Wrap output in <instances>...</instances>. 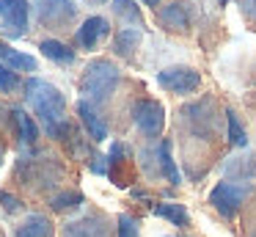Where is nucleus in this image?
<instances>
[{
    "label": "nucleus",
    "instance_id": "obj_15",
    "mask_svg": "<svg viewBox=\"0 0 256 237\" xmlns=\"http://www.w3.org/2000/svg\"><path fill=\"white\" fill-rule=\"evenodd\" d=\"M0 64L12 66V69H25V72H36V58L28 53L12 50L8 44H0Z\"/></svg>",
    "mask_w": 256,
    "mask_h": 237
},
{
    "label": "nucleus",
    "instance_id": "obj_29",
    "mask_svg": "<svg viewBox=\"0 0 256 237\" xmlns=\"http://www.w3.org/2000/svg\"><path fill=\"white\" fill-rule=\"evenodd\" d=\"M218 3H220V6H226V3H228V0H218Z\"/></svg>",
    "mask_w": 256,
    "mask_h": 237
},
{
    "label": "nucleus",
    "instance_id": "obj_2",
    "mask_svg": "<svg viewBox=\"0 0 256 237\" xmlns=\"http://www.w3.org/2000/svg\"><path fill=\"white\" fill-rule=\"evenodd\" d=\"M118 77H122V72H118L116 64H110V61H105V58H96L86 66L80 88H83L86 99L96 105V102H105L113 94V88L118 86Z\"/></svg>",
    "mask_w": 256,
    "mask_h": 237
},
{
    "label": "nucleus",
    "instance_id": "obj_8",
    "mask_svg": "<svg viewBox=\"0 0 256 237\" xmlns=\"http://www.w3.org/2000/svg\"><path fill=\"white\" fill-rule=\"evenodd\" d=\"M34 11L47 25H61L78 14V6L74 0H34Z\"/></svg>",
    "mask_w": 256,
    "mask_h": 237
},
{
    "label": "nucleus",
    "instance_id": "obj_4",
    "mask_svg": "<svg viewBox=\"0 0 256 237\" xmlns=\"http://www.w3.org/2000/svg\"><path fill=\"white\" fill-rule=\"evenodd\" d=\"M157 83L166 88L168 94H193L201 86V75L193 66H168V69L157 72Z\"/></svg>",
    "mask_w": 256,
    "mask_h": 237
},
{
    "label": "nucleus",
    "instance_id": "obj_23",
    "mask_svg": "<svg viewBox=\"0 0 256 237\" xmlns=\"http://www.w3.org/2000/svg\"><path fill=\"white\" fill-rule=\"evenodd\" d=\"M17 86H20V80H17V75H14V69L6 66V64H0V91L8 94V91H14Z\"/></svg>",
    "mask_w": 256,
    "mask_h": 237
},
{
    "label": "nucleus",
    "instance_id": "obj_26",
    "mask_svg": "<svg viewBox=\"0 0 256 237\" xmlns=\"http://www.w3.org/2000/svg\"><path fill=\"white\" fill-rule=\"evenodd\" d=\"M240 3H242V14L256 22V0H240Z\"/></svg>",
    "mask_w": 256,
    "mask_h": 237
},
{
    "label": "nucleus",
    "instance_id": "obj_12",
    "mask_svg": "<svg viewBox=\"0 0 256 237\" xmlns=\"http://www.w3.org/2000/svg\"><path fill=\"white\" fill-rule=\"evenodd\" d=\"M78 113H80L83 127L88 130V138H94V141H105V138H108V124L100 119V113H96L86 99H83V102H78Z\"/></svg>",
    "mask_w": 256,
    "mask_h": 237
},
{
    "label": "nucleus",
    "instance_id": "obj_27",
    "mask_svg": "<svg viewBox=\"0 0 256 237\" xmlns=\"http://www.w3.org/2000/svg\"><path fill=\"white\" fill-rule=\"evenodd\" d=\"M146 6H152V9H154V6H160V0H144Z\"/></svg>",
    "mask_w": 256,
    "mask_h": 237
},
{
    "label": "nucleus",
    "instance_id": "obj_11",
    "mask_svg": "<svg viewBox=\"0 0 256 237\" xmlns=\"http://www.w3.org/2000/svg\"><path fill=\"white\" fill-rule=\"evenodd\" d=\"M52 234H56V229H52L50 218H44L42 212L22 218V223L14 229V237H52Z\"/></svg>",
    "mask_w": 256,
    "mask_h": 237
},
{
    "label": "nucleus",
    "instance_id": "obj_3",
    "mask_svg": "<svg viewBox=\"0 0 256 237\" xmlns=\"http://www.w3.org/2000/svg\"><path fill=\"white\" fill-rule=\"evenodd\" d=\"M254 193L250 182H237V179H223L210 190V204L223 215V218H234L242 201Z\"/></svg>",
    "mask_w": 256,
    "mask_h": 237
},
{
    "label": "nucleus",
    "instance_id": "obj_24",
    "mask_svg": "<svg viewBox=\"0 0 256 237\" xmlns=\"http://www.w3.org/2000/svg\"><path fill=\"white\" fill-rule=\"evenodd\" d=\"M118 237H140L138 223H135L130 215H122V218H118Z\"/></svg>",
    "mask_w": 256,
    "mask_h": 237
},
{
    "label": "nucleus",
    "instance_id": "obj_17",
    "mask_svg": "<svg viewBox=\"0 0 256 237\" xmlns=\"http://www.w3.org/2000/svg\"><path fill=\"white\" fill-rule=\"evenodd\" d=\"M39 50L44 53V58L56 61V64H74V50L66 47L64 42H56V39H44V42L39 44Z\"/></svg>",
    "mask_w": 256,
    "mask_h": 237
},
{
    "label": "nucleus",
    "instance_id": "obj_13",
    "mask_svg": "<svg viewBox=\"0 0 256 237\" xmlns=\"http://www.w3.org/2000/svg\"><path fill=\"white\" fill-rule=\"evenodd\" d=\"M254 171H256V160L250 157V154H245V157H228L226 163H223V174H226V179L250 182Z\"/></svg>",
    "mask_w": 256,
    "mask_h": 237
},
{
    "label": "nucleus",
    "instance_id": "obj_28",
    "mask_svg": "<svg viewBox=\"0 0 256 237\" xmlns=\"http://www.w3.org/2000/svg\"><path fill=\"white\" fill-rule=\"evenodd\" d=\"M86 3H91V6H102V3H108V0H86Z\"/></svg>",
    "mask_w": 256,
    "mask_h": 237
},
{
    "label": "nucleus",
    "instance_id": "obj_5",
    "mask_svg": "<svg viewBox=\"0 0 256 237\" xmlns=\"http://www.w3.org/2000/svg\"><path fill=\"white\" fill-rule=\"evenodd\" d=\"M132 121L144 135L154 138L166 127V108L157 99H140V102L132 105Z\"/></svg>",
    "mask_w": 256,
    "mask_h": 237
},
{
    "label": "nucleus",
    "instance_id": "obj_1",
    "mask_svg": "<svg viewBox=\"0 0 256 237\" xmlns=\"http://www.w3.org/2000/svg\"><path fill=\"white\" fill-rule=\"evenodd\" d=\"M25 97H28L30 108L36 110L39 121L44 124V132L50 138H64L69 130L66 124V97L58 91L56 86L44 80H28L25 83Z\"/></svg>",
    "mask_w": 256,
    "mask_h": 237
},
{
    "label": "nucleus",
    "instance_id": "obj_10",
    "mask_svg": "<svg viewBox=\"0 0 256 237\" xmlns=\"http://www.w3.org/2000/svg\"><path fill=\"white\" fill-rule=\"evenodd\" d=\"M64 237H108V226L100 215H86L80 220L66 223Z\"/></svg>",
    "mask_w": 256,
    "mask_h": 237
},
{
    "label": "nucleus",
    "instance_id": "obj_20",
    "mask_svg": "<svg viewBox=\"0 0 256 237\" xmlns=\"http://www.w3.org/2000/svg\"><path fill=\"white\" fill-rule=\"evenodd\" d=\"M226 135H228V143L237 149L248 146V132H245V127L240 124V116L234 113V110H226Z\"/></svg>",
    "mask_w": 256,
    "mask_h": 237
},
{
    "label": "nucleus",
    "instance_id": "obj_6",
    "mask_svg": "<svg viewBox=\"0 0 256 237\" xmlns=\"http://www.w3.org/2000/svg\"><path fill=\"white\" fill-rule=\"evenodd\" d=\"M157 22H160L166 31L184 33L190 28V22H193V9H190L188 0H174V3L160 6V11H157Z\"/></svg>",
    "mask_w": 256,
    "mask_h": 237
},
{
    "label": "nucleus",
    "instance_id": "obj_31",
    "mask_svg": "<svg viewBox=\"0 0 256 237\" xmlns=\"http://www.w3.org/2000/svg\"><path fill=\"white\" fill-rule=\"evenodd\" d=\"M0 3H3V0H0Z\"/></svg>",
    "mask_w": 256,
    "mask_h": 237
},
{
    "label": "nucleus",
    "instance_id": "obj_18",
    "mask_svg": "<svg viewBox=\"0 0 256 237\" xmlns=\"http://www.w3.org/2000/svg\"><path fill=\"white\" fill-rule=\"evenodd\" d=\"M157 160H160V168H162V174L168 176V182H171V185H182V174H179L176 163H174V157H171V141H160V146H157Z\"/></svg>",
    "mask_w": 256,
    "mask_h": 237
},
{
    "label": "nucleus",
    "instance_id": "obj_22",
    "mask_svg": "<svg viewBox=\"0 0 256 237\" xmlns=\"http://www.w3.org/2000/svg\"><path fill=\"white\" fill-rule=\"evenodd\" d=\"M83 204V196L80 193H61V196L52 198V209L56 212H64V209H74Z\"/></svg>",
    "mask_w": 256,
    "mask_h": 237
},
{
    "label": "nucleus",
    "instance_id": "obj_16",
    "mask_svg": "<svg viewBox=\"0 0 256 237\" xmlns=\"http://www.w3.org/2000/svg\"><path fill=\"white\" fill-rule=\"evenodd\" d=\"M152 212L160 215V218H166V220H171L174 226H182V229H184V226H190V215H188V209H184V204H176V201L154 204Z\"/></svg>",
    "mask_w": 256,
    "mask_h": 237
},
{
    "label": "nucleus",
    "instance_id": "obj_14",
    "mask_svg": "<svg viewBox=\"0 0 256 237\" xmlns=\"http://www.w3.org/2000/svg\"><path fill=\"white\" fill-rule=\"evenodd\" d=\"M140 36H144V31H140V28L124 25L122 31L116 33V39H113V50H116V55H122V58H130V55L138 50Z\"/></svg>",
    "mask_w": 256,
    "mask_h": 237
},
{
    "label": "nucleus",
    "instance_id": "obj_21",
    "mask_svg": "<svg viewBox=\"0 0 256 237\" xmlns=\"http://www.w3.org/2000/svg\"><path fill=\"white\" fill-rule=\"evenodd\" d=\"M14 119H17V127H20V132H22L25 143H34L36 138H39V130H36V124H34V116H28L22 108H14Z\"/></svg>",
    "mask_w": 256,
    "mask_h": 237
},
{
    "label": "nucleus",
    "instance_id": "obj_30",
    "mask_svg": "<svg viewBox=\"0 0 256 237\" xmlns=\"http://www.w3.org/2000/svg\"><path fill=\"white\" fill-rule=\"evenodd\" d=\"M0 163H3V154H0Z\"/></svg>",
    "mask_w": 256,
    "mask_h": 237
},
{
    "label": "nucleus",
    "instance_id": "obj_7",
    "mask_svg": "<svg viewBox=\"0 0 256 237\" xmlns=\"http://www.w3.org/2000/svg\"><path fill=\"white\" fill-rule=\"evenodd\" d=\"M0 20L8 36H22L28 31V0H3Z\"/></svg>",
    "mask_w": 256,
    "mask_h": 237
},
{
    "label": "nucleus",
    "instance_id": "obj_9",
    "mask_svg": "<svg viewBox=\"0 0 256 237\" xmlns=\"http://www.w3.org/2000/svg\"><path fill=\"white\" fill-rule=\"evenodd\" d=\"M108 33H110V22H108L105 17H88V20L78 28V44L83 50H94Z\"/></svg>",
    "mask_w": 256,
    "mask_h": 237
},
{
    "label": "nucleus",
    "instance_id": "obj_19",
    "mask_svg": "<svg viewBox=\"0 0 256 237\" xmlns=\"http://www.w3.org/2000/svg\"><path fill=\"white\" fill-rule=\"evenodd\" d=\"M110 6H113V14L122 17L130 28H140V25H144V22H140V11H138V6H135V0H110Z\"/></svg>",
    "mask_w": 256,
    "mask_h": 237
},
{
    "label": "nucleus",
    "instance_id": "obj_25",
    "mask_svg": "<svg viewBox=\"0 0 256 237\" xmlns=\"http://www.w3.org/2000/svg\"><path fill=\"white\" fill-rule=\"evenodd\" d=\"M0 201H3V207H6L8 212H17L20 209V201L14 196H8V193H0Z\"/></svg>",
    "mask_w": 256,
    "mask_h": 237
}]
</instances>
